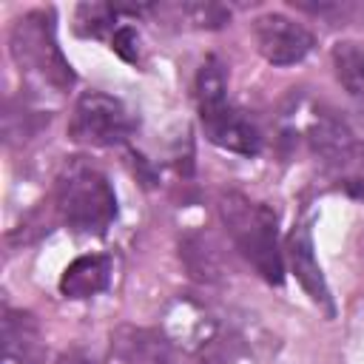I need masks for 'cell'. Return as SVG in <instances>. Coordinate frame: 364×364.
I'll return each mask as SVG.
<instances>
[{"label": "cell", "instance_id": "1", "mask_svg": "<svg viewBox=\"0 0 364 364\" xmlns=\"http://www.w3.org/2000/svg\"><path fill=\"white\" fill-rule=\"evenodd\" d=\"M216 213L245 262L267 284L279 287L284 282V250L279 242V216L273 208L250 199L242 191H222L216 199Z\"/></svg>", "mask_w": 364, "mask_h": 364}, {"label": "cell", "instance_id": "2", "mask_svg": "<svg viewBox=\"0 0 364 364\" xmlns=\"http://www.w3.org/2000/svg\"><path fill=\"white\" fill-rule=\"evenodd\" d=\"M54 208L74 233L102 236L117 219V193L94 162L71 156L54 176Z\"/></svg>", "mask_w": 364, "mask_h": 364}, {"label": "cell", "instance_id": "3", "mask_svg": "<svg viewBox=\"0 0 364 364\" xmlns=\"http://www.w3.org/2000/svg\"><path fill=\"white\" fill-rule=\"evenodd\" d=\"M193 91L199 125L216 148L239 156H256L262 151V131L228 97V77L219 57H205V63L196 71Z\"/></svg>", "mask_w": 364, "mask_h": 364}, {"label": "cell", "instance_id": "4", "mask_svg": "<svg viewBox=\"0 0 364 364\" xmlns=\"http://www.w3.org/2000/svg\"><path fill=\"white\" fill-rule=\"evenodd\" d=\"M9 48L28 80L54 91H68L74 85V71L57 46L51 9H31L17 17L9 34Z\"/></svg>", "mask_w": 364, "mask_h": 364}, {"label": "cell", "instance_id": "5", "mask_svg": "<svg viewBox=\"0 0 364 364\" xmlns=\"http://www.w3.org/2000/svg\"><path fill=\"white\" fill-rule=\"evenodd\" d=\"M134 128L136 119L125 102L105 91H82L68 117V136L88 148H117L131 139Z\"/></svg>", "mask_w": 364, "mask_h": 364}, {"label": "cell", "instance_id": "6", "mask_svg": "<svg viewBox=\"0 0 364 364\" xmlns=\"http://www.w3.org/2000/svg\"><path fill=\"white\" fill-rule=\"evenodd\" d=\"M253 37H256L259 54L270 65H279V68L301 63L316 46L313 31L307 26H301L299 20L282 14V11L259 14L253 20Z\"/></svg>", "mask_w": 364, "mask_h": 364}, {"label": "cell", "instance_id": "7", "mask_svg": "<svg viewBox=\"0 0 364 364\" xmlns=\"http://www.w3.org/2000/svg\"><path fill=\"white\" fill-rule=\"evenodd\" d=\"M310 151L333 171L347 173L361 159V142L353 134V128L336 117L333 111H316L304 128Z\"/></svg>", "mask_w": 364, "mask_h": 364}, {"label": "cell", "instance_id": "8", "mask_svg": "<svg viewBox=\"0 0 364 364\" xmlns=\"http://www.w3.org/2000/svg\"><path fill=\"white\" fill-rule=\"evenodd\" d=\"M108 364H185L176 344L154 330V327H134L122 324L111 333Z\"/></svg>", "mask_w": 364, "mask_h": 364}, {"label": "cell", "instance_id": "9", "mask_svg": "<svg viewBox=\"0 0 364 364\" xmlns=\"http://www.w3.org/2000/svg\"><path fill=\"white\" fill-rule=\"evenodd\" d=\"M287 264L293 270V276L299 279V284L304 287V293L313 299V304H318L327 316L336 313V304H333V296H330V287L324 282V273H321V264L316 259V245H313V233H310V225L301 222L290 230L287 236Z\"/></svg>", "mask_w": 364, "mask_h": 364}, {"label": "cell", "instance_id": "10", "mask_svg": "<svg viewBox=\"0 0 364 364\" xmlns=\"http://www.w3.org/2000/svg\"><path fill=\"white\" fill-rule=\"evenodd\" d=\"M3 364H46V341L40 324L26 310L3 313Z\"/></svg>", "mask_w": 364, "mask_h": 364}, {"label": "cell", "instance_id": "11", "mask_svg": "<svg viewBox=\"0 0 364 364\" xmlns=\"http://www.w3.org/2000/svg\"><path fill=\"white\" fill-rule=\"evenodd\" d=\"M111 282V259L102 253H85L77 256L60 276V293L65 299L82 301L97 293H102Z\"/></svg>", "mask_w": 364, "mask_h": 364}, {"label": "cell", "instance_id": "12", "mask_svg": "<svg viewBox=\"0 0 364 364\" xmlns=\"http://www.w3.org/2000/svg\"><path fill=\"white\" fill-rule=\"evenodd\" d=\"M330 57H333L336 80L364 108V46L361 43H353V40H344V43H336L333 46V54Z\"/></svg>", "mask_w": 364, "mask_h": 364}, {"label": "cell", "instance_id": "13", "mask_svg": "<svg viewBox=\"0 0 364 364\" xmlns=\"http://www.w3.org/2000/svg\"><path fill=\"white\" fill-rule=\"evenodd\" d=\"M122 14L119 6L108 3H85L77 9V31L85 37H102L105 31H117V17Z\"/></svg>", "mask_w": 364, "mask_h": 364}, {"label": "cell", "instance_id": "14", "mask_svg": "<svg viewBox=\"0 0 364 364\" xmlns=\"http://www.w3.org/2000/svg\"><path fill=\"white\" fill-rule=\"evenodd\" d=\"M111 48L125 63H131V65L139 63V34L131 26H117V31L111 34Z\"/></svg>", "mask_w": 364, "mask_h": 364}, {"label": "cell", "instance_id": "15", "mask_svg": "<svg viewBox=\"0 0 364 364\" xmlns=\"http://www.w3.org/2000/svg\"><path fill=\"white\" fill-rule=\"evenodd\" d=\"M54 364H97V361H94V358L85 353V350H80V347H71V350L60 353Z\"/></svg>", "mask_w": 364, "mask_h": 364}]
</instances>
